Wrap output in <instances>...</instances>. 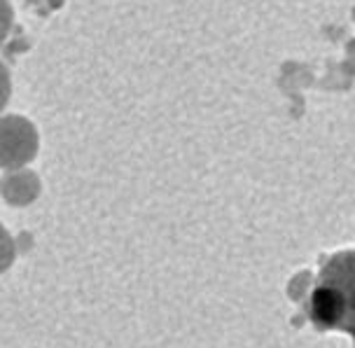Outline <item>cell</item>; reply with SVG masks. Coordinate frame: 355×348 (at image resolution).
I'll return each instance as SVG.
<instances>
[{
    "label": "cell",
    "instance_id": "cell-1",
    "mask_svg": "<svg viewBox=\"0 0 355 348\" xmlns=\"http://www.w3.org/2000/svg\"><path fill=\"white\" fill-rule=\"evenodd\" d=\"M309 315L318 330L355 337V248L334 252L322 264L309 297Z\"/></svg>",
    "mask_w": 355,
    "mask_h": 348
},
{
    "label": "cell",
    "instance_id": "cell-2",
    "mask_svg": "<svg viewBox=\"0 0 355 348\" xmlns=\"http://www.w3.org/2000/svg\"><path fill=\"white\" fill-rule=\"evenodd\" d=\"M40 136L31 119L21 115L0 117V168H24L35 159Z\"/></svg>",
    "mask_w": 355,
    "mask_h": 348
},
{
    "label": "cell",
    "instance_id": "cell-3",
    "mask_svg": "<svg viewBox=\"0 0 355 348\" xmlns=\"http://www.w3.org/2000/svg\"><path fill=\"white\" fill-rule=\"evenodd\" d=\"M0 187H3L5 199L17 206H24V204H31V201L37 197V192H40V180H37V175L33 171L15 168L5 175Z\"/></svg>",
    "mask_w": 355,
    "mask_h": 348
},
{
    "label": "cell",
    "instance_id": "cell-4",
    "mask_svg": "<svg viewBox=\"0 0 355 348\" xmlns=\"http://www.w3.org/2000/svg\"><path fill=\"white\" fill-rule=\"evenodd\" d=\"M12 21H15V10H12L10 0H0V45L8 40Z\"/></svg>",
    "mask_w": 355,
    "mask_h": 348
},
{
    "label": "cell",
    "instance_id": "cell-5",
    "mask_svg": "<svg viewBox=\"0 0 355 348\" xmlns=\"http://www.w3.org/2000/svg\"><path fill=\"white\" fill-rule=\"evenodd\" d=\"M10 96H12V75L8 71V66L0 61V112L10 103Z\"/></svg>",
    "mask_w": 355,
    "mask_h": 348
},
{
    "label": "cell",
    "instance_id": "cell-6",
    "mask_svg": "<svg viewBox=\"0 0 355 348\" xmlns=\"http://www.w3.org/2000/svg\"><path fill=\"white\" fill-rule=\"evenodd\" d=\"M12 257H15V245H12L10 234L5 232L3 225H0V269H5L8 264H12Z\"/></svg>",
    "mask_w": 355,
    "mask_h": 348
}]
</instances>
